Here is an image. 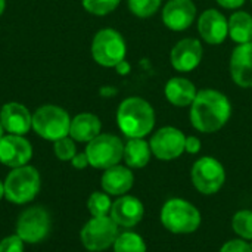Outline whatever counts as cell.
Listing matches in <instances>:
<instances>
[{
	"mask_svg": "<svg viewBox=\"0 0 252 252\" xmlns=\"http://www.w3.org/2000/svg\"><path fill=\"white\" fill-rule=\"evenodd\" d=\"M232 115V103L229 97L216 89L198 90L190 105V124L199 133L211 134L220 131Z\"/></svg>",
	"mask_w": 252,
	"mask_h": 252,
	"instance_id": "obj_1",
	"label": "cell"
},
{
	"mask_svg": "<svg viewBox=\"0 0 252 252\" xmlns=\"http://www.w3.org/2000/svg\"><path fill=\"white\" fill-rule=\"evenodd\" d=\"M117 124L127 139H145L155 127V111L143 97H126L117 109Z\"/></svg>",
	"mask_w": 252,
	"mask_h": 252,
	"instance_id": "obj_2",
	"label": "cell"
},
{
	"mask_svg": "<svg viewBox=\"0 0 252 252\" xmlns=\"http://www.w3.org/2000/svg\"><path fill=\"white\" fill-rule=\"evenodd\" d=\"M201 213L189 201L182 198L168 199L161 208V223L174 235L195 233L201 226Z\"/></svg>",
	"mask_w": 252,
	"mask_h": 252,
	"instance_id": "obj_3",
	"label": "cell"
},
{
	"mask_svg": "<svg viewBox=\"0 0 252 252\" xmlns=\"http://www.w3.org/2000/svg\"><path fill=\"white\" fill-rule=\"evenodd\" d=\"M4 183V198L9 202L22 205L31 202L40 192L41 179L40 173L35 167L22 165L18 168H12V171L6 176Z\"/></svg>",
	"mask_w": 252,
	"mask_h": 252,
	"instance_id": "obj_4",
	"label": "cell"
},
{
	"mask_svg": "<svg viewBox=\"0 0 252 252\" xmlns=\"http://www.w3.org/2000/svg\"><path fill=\"white\" fill-rule=\"evenodd\" d=\"M69 114L58 105H41L32 114V130L44 140L56 142L69 136Z\"/></svg>",
	"mask_w": 252,
	"mask_h": 252,
	"instance_id": "obj_5",
	"label": "cell"
},
{
	"mask_svg": "<svg viewBox=\"0 0 252 252\" xmlns=\"http://www.w3.org/2000/svg\"><path fill=\"white\" fill-rule=\"evenodd\" d=\"M127 44L123 34L114 28L99 30L92 40V56L96 63L105 68H115L126 59Z\"/></svg>",
	"mask_w": 252,
	"mask_h": 252,
	"instance_id": "obj_6",
	"label": "cell"
},
{
	"mask_svg": "<svg viewBox=\"0 0 252 252\" xmlns=\"http://www.w3.org/2000/svg\"><path fill=\"white\" fill-rule=\"evenodd\" d=\"M84 152L89 158V164L93 168L106 170L120 164L124 155V143L115 134L100 133L87 143Z\"/></svg>",
	"mask_w": 252,
	"mask_h": 252,
	"instance_id": "obj_7",
	"label": "cell"
},
{
	"mask_svg": "<svg viewBox=\"0 0 252 252\" xmlns=\"http://www.w3.org/2000/svg\"><path fill=\"white\" fill-rule=\"evenodd\" d=\"M120 235L118 224L111 219V216L92 217L81 229L80 238L83 247L90 252H100L114 247Z\"/></svg>",
	"mask_w": 252,
	"mask_h": 252,
	"instance_id": "obj_8",
	"label": "cell"
},
{
	"mask_svg": "<svg viewBox=\"0 0 252 252\" xmlns=\"http://www.w3.org/2000/svg\"><path fill=\"white\" fill-rule=\"evenodd\" d=\"M190 182L199 193L214 195L226 182L224 167L217 158L202 157L192 165Z\"/></svg>",
	"mask_w": 252,
	"mask_h": 252,
	"instance_id": "obj_9",
	"label": "cell"
},
{
	"mask_svg": "<svg viewBox=\"0 0 252 252\" xmlns=\"http://www.w3.org/2000/svg\"><path fill=\"white\" fill-rule=\"evenodd\" d=\"M52 229V219L43 207H30L24 210L16 221V235L25 244H40L47 238Z\"/></svg>",
	"mask_w": 252,
	"mask_h": 252,
	"instance_id": "obj_10",
	"label": "cell"
},
{
	"mask_svg": "<svg viewBox=\"0 0 252 252\" xmlns=\"http://www.w3.org/2000/svg\"><path fill=\"white\" fill-rule=\"evenodd\" d=\"M185 142L186 136L182 130L173 126H165L152 134L149 146L155 158L161 161H173L185 152Z\"/></svg>",
	"mask_w": 252,
	"mask_h": 252,
	"instance_id": "obj_11",
	"label": "cell"
},
{
	"mask_svg": "<svg viewBox=\"0 0 252 252\" xmlns=\"http://www.w3.org/2000/svg\"><path fill=\"white\" fill-rule=\"evenodd\" d=\"M202 58H204L202 43L201 40L193 37H186L179 40L170 52L171 66L179 72H192L199 66Z\"/></svg>",
	"mask_w": 252,
	"mask_h": 252,
	"instance_id": "obj_12",
	"label": "cell"
},
{
	"mask_svg": "<svg viewBox=\"0 0 252 252\" xmlns=\"http://www.w3.org/2000/svg\"><path fill=\"white\" fill-rule=\"evenodd\" d=\"M164 25L171 31H186L196 18L193 0H168L161 12Z\"/></svg>",
	"mask_w": 252,
	"mask_h": 252,
	"instance_id": "obj_13",
	"label": "cell"
},
{
	"mask_svg": "<svg viewBox=\"0 0 252 252\" xmlns=\"http://www.w3.org/2000/svg\"><path fill=\"white\" fill-rule=\"evenodd\" d=\"M32 158V146L18 134H7L0 139V162L9 168L27 165Z\"/></svg>",
	"mask_w": 252,
	"mask_h": 252,
	"instance_id": "obj_14",
	"label": "cell"
},
{
	"mask_svg": "<svg viewBox=\"0 0 252 252\" xmlns=\"http://www.w3.org/2000/svg\"><path fill=\"white\" fill-rule=\"evenodd\" d=\"M198 32L208 44H221L229 35V19L217 9H207L198 18Z\"/></svg>",
	"mask_w": 252,
	"mask_h": 252,
	"instance_id": "obj_15",
	"label": "cell"
},
{
	"mask_svg": "<svg viewBox=\"0 0 252 252\" xmlns=\"http://www.w3.org/2000/svg\"><path fill=\"white\" fill-rule=\"evenodd\" d=\"M109 216L118 224V227L131 229L143 220L145 207L139 198L131 195H123L118 196L115 202H112Z\"/></svg>",
	"mask_w": 252,
	"mask_h": 252,
	"instance_id": "obj_16",
	"label": "cell"
},
{
	"mask_svg": "<svg viewBox=\"0 0 252 252\" xmlns=\"http://www.w3.org/2000/svg\"><path fill=\"white\" fill-rule=\"evenodd\" d=\"M0 123L9 134L24 136L32 128V114L19 102H7L0 109Z\"/></svg>",
	"mask_w": 252,
	"mask_h": 252,
	"instance_id": "obj_17",
	"label": "cell"
},
{
	"mask_svg": "<svg viewBox=\"0 0 252 252\" xmlns=\"http://www.w3.org/2000/svg\"><path fill=\"white\" fill-rule=\"evenodd\" d=\"M230 77L238 87L252 89V41L238 44L229 61Z\"/></svg>",
	"mask_w": 252,
	"mask_h": 252,
	"instance_id": "obj_18",
	"label": "cell"
},
{
	"mask_svg": "<svg viewBox=\"0 0 252 252\" xmlns=\"http://www.w3.org/2000/svg\"><path fill=\"white\" fill-rule=\"evenodd\" d=\"M100 185L103 192L112 196H123L126 195L134 185V174L131 168L127 165H114L106 168L102 174Z\"/></svg>",
	"mask_w": 252,
	"mask_h": 252,
	"instance_id": "obj_19",
	"label": "cell"
},
{
	"mask_svg": "<svg viewBox=\"0 0 252 252\" xmlns=\"http://www.w3.org/2000/svg\"><path fill=\"white\" fill-rule=\"evenodd\" d=\"M198 94L195 84L185 77H173L165 83L164 96L165 99L177 108L190 106Z\"/></svg>",
	"mask_w": 252,
	"mask_h": 252,
	"instance_id": "obj_20",
	"label": "cell"
},
{
	"mask_svg": "<svg viewBox=\"0 0 252 252\" xmlns=\"http://www.w3.org/2000/svg\"><path fill=\"white\" fill-rule=\"evenodd\" d=\"M100 130L102 123L97 115L90 112H81L71 118L69 137L80 143H89L100 134Z\"/></svg>",
	"mask_w": 252,
	"mask_h": 252,
	"instance_id": "obj_21",
	"label": "cell"
},
{
	"mask_svg": "<svg viewBox=\"0 0 252 252\" xmlns=\"http://www.w3.org/2000/svg\"><path fill=\"white\" fill-rule=\"evenodd\" d=\"M152 151L145 139H128L124 143L123 159L128 168H143L149 164Z\"/></svg>",
	"mask_w": 252,
	"mask_h": 252,
	"instance_id": "obj_22",
	"label": "cell"
},
{
	"mask_svg": "<svg viewBox=\"0 0 252 252\" xmlns=\"http://www.w3.org/2000/svg\"><path fill=\"white\" fill-rule=\"evenodd\" d=\"M229 37L238 43L252 41V15L245 10H236L229 18Z\"/></svg>",
	"mask_w": 252,
	"mask_h": 252,
	"instance_id": "obj_23",
	"label": "cell"
},
{
	"mask_svg": "<svg viewBox=\"0 0 252 252\" xmlns=\"http://www.w3.org/2000/svg\"><path fill=\"white\" fill-rule=\"evenodd\" d=\"M114 252H146V244L140 235L123 232L114 242Z\"/></svg>",
	"mask_w": 252,
	"mask_h": 252,
	"instance_id": "obj_24",
	"label": "cell"
},
{
	"mask_svg": "<svg viewBox=\"0 0 252 252\" xmlns=\"http://www.w3.org/2000/svg\"><path fill=\"white\" fill-rule=\"evenodd\" d=\"M111 198L106 192H93L87 199V210L92 217H103L111 213Z\"/></svg>",
	"mask_w": 252,
	"mask_h": 252,
	"instance_id": "obj_25",
	"label": "cell"
},
{
	"mask_svg": "<svg viewBox=\"0 0 252 252\" xmlns=\"http://www.w3.org/2000/svg\"><path fill=\"white\" fill-rule=\"evenodd\" d=\"M233 232L245 241H252V211L241 210L232 219Z\"/></svg>",
	"mask_w": 252,
	"mask_h": 252,
	"instance_id": "obj_26",
	"label": "cell"
},
{
	"mask_svg": "<svg viewBox=\"0 0 252 252\" xmlns=\"http://www.w3.org/2000/svg\"><path fill=\"white\" fill-rule=\"evenodd\" d=\"M162 0H127L128 10L137 18H151L154 16L159 7Z\"/></svg>",
	"mask_w": 252,
	"mask_h": 252,
	"instance_id": "obj_27",
	"label": "cell"
},
{
	"mask_svg": "<svg viewBox=\"0 0 252 252\" xmlns=\"http://www.w3.org/2000/svg\"><path fill=\"white\" fill-rule=\"evenodd\" d=\"M120 3L121 0H81L83 7L94 16L109 15L120 6Z\"/></svg>",
	"mask_w": 252,
	"mask_h": 252,
	"instance_id": "obj_28",
	"label": "cell"
},
{
	"mask_svg": "<svg viewBox=\"0 0 252 252\" xmlns=\"http://www.w3.org/2000/svg\"><path fill=\"white\" fill-rule=\"evenodd\" d=\"M53 154L59 161H71L77 154L75 140H72L69 136L62 137L56 142H53Z\"/></svg>",
	"mask_w": 252,
	"mask_h": 252,
	"instance_id": "obj_29",
	"label": "cell"
},
{
	"mask_svg": "<svg viewBox=\"0 0 252 252\" xmlns=\"http://www.w3.org/2000/svg\"><path fill=\"white\" fill-rule=\"evenodd\" d=\"M24 244L18 235L6 236L0 241V252H24Z\"/></svg>",
	"mask_w": 252,
	"mask_h": 252,
	"instance_id": "obj_30",
	"label": "cell"
},
{
	"mask_svg": "<svg viewBox=\"0 0 252 252\" xmlns=\"http://www.w3.org/2000/svg\"><path fill=\"white\" fill-rule=\"evenodd\" d=\"M220 252H252L251 244H248L245 239H232V241H227L223 247Z\"/></svg>",
	"mask_w": 252,
	"mask_h": 252,
	"instance_id": "obj_31",
	"label": "cell"
},
{
	"mask_svg": "<svg viewBox=\"0 0 252 252\" xmlns=\"http://www.w3.org/2000/svg\"><path fill=\"white\" fill-rule=\"evenodd\" d=\"M201 148H202V143L196 136H186L185 152H188L190 155H195V154H198L201 151Z\"/></svg>",
	"mask_w": 252,
	"mask_h": 252,
	"instance_id": "obj_32",
	"label": "cell"
},
{
	"mask_svg": "<svg viewBox=\"0 0 252 252\" xmlns=\"http://www.w3.org/2000/svg\"><path fill=\"white\" fill-rule=\"evenodd\" d=\"M71 164L74 168L77 170H84L86 167H89V158L86 155V152H81V154H75V157L71 159Z\"/></svg>",
	"mask_w": 252,
	"mask_h": 252,
	"instance_id": "obj_33",
	"label": "cell"
},
{
	"mask_svg": "<svg viewBox=\"0 0 252 252\" xmlns=\"http://www.w3.org/2000/svg\"><path fill=\"white\" fill-rule=\"evenodd\" d=\"M217 4H220L224 9H230V10H238L245 4V0H216Z\"/></svg>",
	"mask_w": 252,
	"mask_h": 252,
	"instance_id": "obj_34",
	"label": "cell"
},
{
	"mask_svg": "<svg viewBox=\"0 0 252 252\" xmlns=\"http://www.w3.org/2000/svg\"><path fill=\"white\" fill-rule=\"evenodd\" d=\"M115 71H117V74L118 75H128L130 74V71H131V65H130V62L128 61H121L120 63H117L115 65Z\"/></svg>",
	"mask_w": 252,
	"mask_h": 252,
	"instance_id": "obj_35",
	"label": "cell"
},
{
	"mask_svg": "<svg viewBox=\"0 0 252 252\" xmlns=\"http://www.w3.org/2000/svg\"><path fill=\"white\" fill-rule=\"evenodd\" d=\"M99 93H100L102 97H114V96L118 94V90L115 87H112V86H103V87H100Z\"/></svg>",
	"mask_w": 252,
	"mask_h": 252,
	"instance_id": "obj_36",
	"label": "cell"
},
{
	"mask_svg": "<svg viewBox=\"0 0 252 252\" xmlns=\"http://www.w3.org/2000/svg\"><path fill=\"white\" fill-rule=\"evenodd\" d=\"M4 198V183L0 180V201Z\"/></svg>",
	"mask_w": 252,
	"mask_h": 252,
	"instance_id": "obj_37",
	"label": "cell"
},
{
	"mask_svg": "<svg viewBox=\"0 0 252 252\" xmlns=\"http://www.w3.org/2000/svg\"><path fill=\"white\" fill-rule=\"evenodd\" d=\"M4 9H6V0H0V16L3 15Z\"/></svg>",
	"mask_w": 252,
	"mask_h": 252,
	"instance_id": "obj_38",
	"label": "cell"
},
{
	"mask_svg": "<svg viewBox=\"0 0 252 252\" xmlns=\"http://www.w3.org/2000/svg\"><path fill=\"white\" fill-rule=\"evenodd\" d=\"M4 136V128H3V126H1V123H0V139Z\"/></svg>",
	"mask_w": 252,
	"mask_h": 252,
	"instance_id": "obj_39",
	"label": "cell"
},
{
	"mask_svg": "<svg viewBox=\"0 0 252 252\" xmlns=\"http://www.w3.org/2000/svg\"><path fill=\"white\" fill-rule=\"evenodd\" d=\"M251 248H252V241H251Z\"/></svg>",
	"mask_w": 252,
	"mask_h": 252,
	"instance_id": "obj_40",
	"label": "cell"
},
{
	"mask_svg": "<svg viewBox=\"0 0 252 252\" xmlns=\"http://www.w3.org/2000/svg\"><path fill=\"white\" fill-rule=\"evenodd\" d=\"M251 1H252V0H251Z\"/></svg>",
	"mask_w": 252,
	"mask_h": 252,
	"instance_id": "obj_41",
	"label": "cell"
}]
</instances>
